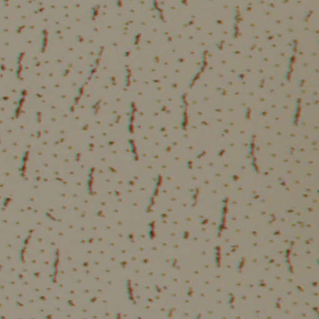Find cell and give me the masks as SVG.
Returning a JSON list of instances; mask_svg holds the SVG:
<instances>
[{
    "instance_id": "3957f363",
    "label": "cell",
    "mask_w": 319,
    "mask_h": 319,
    "mask_svg": "<svg viewBox=\"0 0 319 319\" xmlns=\"http://www.w3.org/2000/svg\"><path fill=\"white\" fill-rule=\"evenodd\" d=\"M29 241V236H26V239H24V241L22 243L20 252H19V259L21 258V260H23V259H24V250H26L27 249Z\"/></svg>"
},
{
    "instance_id": "6da1fadb",
    "label": "cell",
    "mask_w": 319,
    "mask_h": 319,
    "mask_svg": "<svg viewBox=\"0 0 319 319\" xmlns=\"http://www.w3.org/2000/svg\"><path fill=\"white\" fill-rule=\"evenodd\" d=\"M59 264V251L56 250L54 254V258H53V261L52 263V266H51V269H52L51 280H52V282H56V280L57 279Z\"/></svg>"
},
{
    "instance_id": "277c9868",
    "label": "cell",
    "mask_w": 319,
    "mask_h": 319,
    "mask_svg": "<svg viewBox=\"0 0 319 319\" xmlns=\"http://www.w3.org/2000/svg\"><path fill=\"white\" fill-rule=\"evenodd\" d=\"M47 43V32L46 30H43L42 32L41 46V49L42 51H44L45 49H46Z\"/></svg>"
},
{
    "instance_id": "7a4b0ae2",
    "label": "cell",
    "mask_w": 319,
    "mask_h": 319,
    "mask_svg": "<svg viewBox=\"0 0 319 319\" xmlns=\"http://www.w3.org/2000/svg\"><path fill=\"white\" fill-rule=\"evenodd\" d=\"M23 54L20 52L19 55L17 57L16 59V74L18 78L20 77L21 71H22V61H23Z\"/></svg>"
}]
</instances>
